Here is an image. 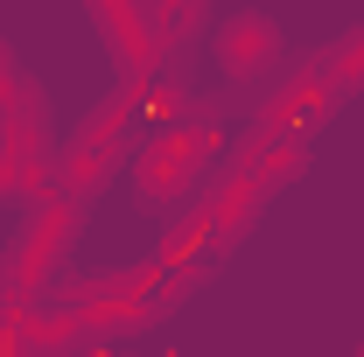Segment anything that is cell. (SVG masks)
Returning a JSON list of instances; mask_svg holds the SVG:
<instances>
[{
    "instance_id": "cell-7",
    "label": "cell",
    "mask_w": 364,
    "mask_h": 357,
    "mask_svg": "<svg viewBox=\"0 0 364 357\" xmlns=\"http://www.w3.org/2000/svg\"><path fill=\"white\" fill-rule=\"evenodd\" d=\"M322 70H329L336 85H364V28H358V36H343V43L329 49V56H322Z\"/></svg>"
},
{
    "instance_id": "cell-5",
    "label": "cell",
    "mask_w": 364,
    "mask_h": 357,
    "mask_svg": "<svg viewBox=\"0 0 364 357\" xmlns=\"http://www.w3.org/2000/svg\"><path fill=\"white\" fill-rule=\"evenodd\" d=\"M259 196H267V182H259L252 169H245V161H238V169L225 176V189H218V196L203 203V218H210V238H218V245H231V238H238V231L252 224Z\"/></svg>"
},
{
    "instance_id": "cell-3",
    "label": "cell",
    "mask_w": 364,
    "mask_h": 357,
    "mask_svg": "<svg viewBox=\"0 0 364 357\" xmlns=\"http://www.w3.org/2000/svg\"><path fill=\"white\" fill-rule=\"evenodd\" d=\"M91 7H98V21H105V43H112V56H119L127 85L154 78V70H161V28H154V7H147V0H91Z\"/></svg>"
},
{
    "instance_id": "cell-6",
    "label": "cell",
    "mask_w": 364,
    "mask_h": 357,
    "mask_svg": "<svg viewBox=\"0 0 364 357\" xmlns=\"http://www.w3.org/2000/svg\"><path fill=\"white\" fill-rule=\"evenodd\" d=\"M329 98H336V78H329L322 63H309L294 85L273 91V105H267V119H259V127H301V119H309V112H322Z\"/></svg>"
},
{
    "instance_id": "cell-2",
    "label": "cell",
    "mask_w": 364,
    "mask_h": 357,
    "mask_svg": "<svg viewBox=\"0 0 364 357\" xmlns=\"http://www.w3.org/2000/svg\"><path fill=\"white\" fill-rule=\"evenodd\" d=\"M77 218H85V196H43L36 224L21 231V245H14V260H7V302H36V294H43L49 267H56L63 245L77 238Z\"/></svg>"
},
{
    "instance_id": "cell-1",
    "label": "cell",
    "mask_w": 364,
    "mask_h": 357,
    "mask_svg": "<svg viewBox=\"0 0 364 357\" xmlns=\"http://www.w3.org/2000/svg\"><path fill=\"white\" fill-rule=\"evenodd\" d=\"M218 134H225V105H218V98H203V105L182 98L176 112L147 134V147H140V196H147V203H168L176 189H189L196 169L210 161Z\"/></svg>"
},
{
    "instance_id": "cell-4",
    "label": "cell",
    "mask_w": 364,
    "mask_h": 357,
    "mask_svg": "<svg viewBox=\"0 0 364 357\" xmlns=\"http://www.w3.org/2000/svg\"><path fill=\"white\" fill-rule=\"evenodd\" d=\"M273 56H280L273 14H231L225 28H218V63H225V78H259V70H273Z\"/></svg>"
}]
</instances>
